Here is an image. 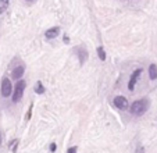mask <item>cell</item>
<instances>
[{"mask_svg": "<svg viewBox=\"0 0 157 153\" xmlns=\"http://www.w3.org/2000/svg\"><path fill=\"white\" fill-rule=\"evenodd\" d=\"M149 99H146V97H143V99H139V100H135L132 104H131V114L136 116V117H139V116L145 114L146 112H147L149 109Z\"/></svg>", "mask_w": 157, "mask_h": 153, "instance_id": "cell-1", "label": "cell"}, {"mask_svg": "<svg viewBox=\"0 0 157 153\" xmlns=\"http://www.w3.org/2000/svg\"><path fill=\"white\" fill-rule=\"evenodd\" d=\"M113 103H114V106H116L117 109H120V110L128 109V100H127V97L125 96H116L114 97V100H113Z\"/></svg>", "mask_w": 157, "mask_h": 153, "instance_id": "cell-6", "label": "cell"}, {"mask_svg": "<svg viewBox=\"0 0 157 153\" xmlns=\"http://www.w3.org/2000/svg\"><path fill=\"white\" fill-rule=\"evenodd\" d=\"M10 0H0V14H3L7 9H9Z\"/></svg>", "mask_w": 157, "mask_h": 153, "instance_id": "cell-10", "label": "cell"}, {"mask_svg": "<svg viewBox=\"0 0 157 153\" xmlns=\"http://www.w3.org/2000/svg\"><path fill=\"white\" fill-rule=\"evenodd\" d=\"M135 153H145V147L140 146V145H139V146L136 147V152H135Z\"/></svg>", "mask_w": 157, "mask_h": 153, "instance_id": "cell-16", "label": "cell"}, {"mask_svg": "<svg viewBox=\"0 0 157 153\" xmlns=\"http://www.w3.org/2000/svg\"><path fill=\"white\" fill-rule=\"evenodd\" d=\"M77 150H78V146H72L67 150V153H77Z\"/></svg>", "mask_w": 157, "mask_h": 153, "instance_id": "cell-15", "label": "cell"}, {"mask_svg": "<svg viewBox=\"0 0 157 153\" xmlns=\"http://www.w3.org/2000/svg\"><path fill=\"white\" fill-rule=\"evenodd\" d=\"M24 73H25V65H24V64H20V65H17L15 68H13L11 76L14 78V80H18V81H20V78L24 75Z\"/></svg>", "mask_w": 157, "mask_h": 153, "instance_id": "cell-7", "label": "cell"}, {"mask_svg": "<svg viewBox=\"0 0 157 153\" xmlns=\"http://www.w3.org/2000/svg\"><path fill=\"white\" fill-rule=\"evenodd\" d=\"M0 146H2V134H0Z\"/></svg>", "mask_w": 157, "mask_h": 153, "instance_id": "cell-19", "label": "cell"}, {"mask_svg": "<svg viewBox=\"0 0 157 153\" xmlns=\"http://www.w3.org/2000/svg\"><path fill=\"white\" fill-rule=\"evenodd\" d=\"M14 92V89H13V85H11V81L7 78V76H4L3 80H2V86H0V93H2V96L3 97H9L10 95Z\"/></svg>", "mask_w": 157, "mask_h": 153, "instance_id": "cell-3", "label": "cell"}, {"mask_svg": "<svg viewBox=\"0 0 157 153\" xmlns=\"http://www.w3.org/2000/svg\"><path fill=\"white\" fill-rule=\"evenodd\" d=\"M32 109H33V104H31V106H29V109H28L27 117H25V118H27V120H29V118H31V114H32Z\"/></svg>", "mask_w": 157, "mask_h": 153, "instance_id": "cell-14", "label": "cell"}, {"mask_svg": "<svg viewBox=\"0 0 157 153\" xmlns=\"http://www.w3.org/2000/svg\"><path fill=\"white\" fill-rule=\"evenodd\" d=\"M25 86H27L25 81H18L17 82V85H15V88H14V92H13V102H14V103H18V102L22 99L24 92H25Z\"/></svg>", "mask_w": 157, "mask_h": 153, "instance_id": "cell-2", "label": "cell"}, {"mask_svg": "<svg viewBox=\"0 0 157 153\" xmlns=\"http://www.w3.org/2000/svg\"><path fill=\"white\" fill-rule=\"evenodd\" d=\"M64 42H70V38L67 35H64Z\"/></svg>", "mask_w": 157, "mask_h": 153, "instance_id": "cell-18", "label": "cell"}, {"mask_svg": "<svg viewBox=\"0 0 157 153\" xmlns=\"http://www.w3.org/2000/svg\"><path fill=\"white\" fill-rule=\"evenodd\" d=\"M98 56H99V59H100L101 61H104V60H106V52H104L103 46H99L98 47Z\"/></svg>", "mask_w": 157, "mask_h": 153, "instance_id": "cell-12", "label": "cell"}, {"mask_svg": "<svg viewBox=\"0 0 157 153\" xmlns=\"http://www.w3.org/2000/svg\"><path fill=\"white\" fill-rule=\"evenodd\" d=\"M57 149V146H56V143H50V152H54V150Z\"/></svg>", "mask_w": 157, "mask_h": 153, "instance_id": "cell-17", "label": "cell"}, {"mask_svg": "<svg viewBox=\"0 0 157 153\" xmlns=\"http://www.w3.org/2000/svg\"><path fill=\"white\" fill-rule=\"evenodd\" d=\"M140 74H142V68H136V70L132 73V75H131V78H129V82H128V89H129V91L135 89V85H136L138 80H139Z\"/></svg>", "mask_w": 157, "mask_h": 153, "instance_id": "cell-5", "label": "cell"}, {"mask_svg": "<svg viewBox=\"0 0 157 153\" xmlns=\"http://www.w3.org/2000/svg\"><path fill=\"white\" fill-rule=\"evenodd\" d=\"M35 92H36L38 95H43V93H44V86H43V84H42L40 81H38V82H36Z\"/></svg>", "mask_w": 157, "mask_h": 153, "instance_id": "cell-11", "label": "cell"}, {"mask_svg": "<svg viewBox=\"0 0 157 153\" xmlns=\"http://www.w3.org/2000/svg\"><path fill=\"white\" fill-rule=\"evenodd\" d=\"M27 2H33V0H27Z\"/></svg>", "mask_w": 157, "mask_h": 153, "instance_id": "cell-20", "label": "cell"}, {"mask_svg": "<svg viewBox=\"0 0 157 153\" xmlns=\"http://www.w3.org/2000/svg\"><path fill=\"white\" fill-rule=\"evenodd\" d=\"M149 76H150L151 81H154L157 78V65L156 64L149 65Z\"/></svg>", "mask_w": 157, "mask_h": 153, "instance_id": "cell-9", "label": "cell"}, {"mask_svg": "<svg viewBox=\"0 0 157 153\" xmlns=\"http://www.w3.org/2000/svg\"><path fill=\"white\" fill-rule=\"evenodd\" d=\"M75 53H77V56H78V59H79V64L81 65H83L86 63V60H88V52H86V49H85V46H78V47H75Z\"/></svg>", "mask_w": 157, "mask_h": 153, "instance_id": "cell-4", "label": "cell"}, {"mask_svg": "<svg viewBox=\"0 0 157 153\" xmlns=\"http://www.w3.org/2000/svg\"><path fill=\"white\" fill-rule=\"evenodd\" d=\"M17 145H18V139H14L13 142H10V149L13 152H17Z\"/></svg>", "mask_w": 157, "mask_h": 153, "instance_id": "cell-13", "label": "cell"}, {"mask_svg": "<svg viewBox=\"0 0 157 153\" xmlns=\"http://www.w3.org/2000/svg\"><path fill=\"white\" fill-rule=\"evenodd\" d=\"M60 27H53V28H50V29H48L46 32H44V38L48 39V41H52V39H54V38H57V36L60 35Z\"/></svg>", "mask_w": 157, "mask_h": 153, "instance_id": "cell-8", "label": "cell"}]
</instances>
